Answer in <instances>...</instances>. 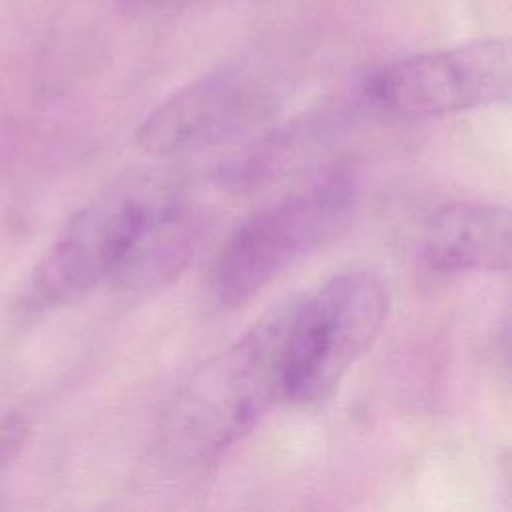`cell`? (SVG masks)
<instances>
[{"label": "cell", "mask_w": 512, "mask_h": 512, "mask_svg": "<svg viewBox=\"0 0 512 512\" xmlns=\"http://www.w3.org/2000/svg\"><path fill=\"white\" fill-rule=\"evenodd\" d=\"M294 304L262 316L210 356L182 386L160 424L172 460L204 464L248 436L284 398V340Z\"/></svg>", "instance_id": "6da1fadb"}, {"label": "cell", "mask_w": 512, "mask_h": 512, "mask_svg": "<svg viewBox=\"0 0 512 512\" xmlns=\"http://www.w3.org/2000/svg\"><path fill=\"white\" fill-rule=\"evenodd\" d=\"M510 78L508 44L488 38L392 60L364 80V96L398 118H432L506 102Z\"/></svg>", "instance_id": "5b68a950"}, {"label": "cell", "mask_w": 512, "mask_h": 512, "mask_svg": "<svg viewBox=\"0 0 512 512\" xmlns=\"http://www.w3.org/2000/svg\"><path fill=\"white\" fill-rule=\"evenodd\" d=\"M178 200L172 188L150 178L96 196L64 224L34 268L26 302L52 308L102 284L134 290Z\"/></svg>", "instance_id": "7a4b0ae2"}, {"label": "cell", "mask_w": 512, "mask_h": 512, "mask_svg": "<svg viewBox=\"0 0 512 512\" xmlns=\"http://www.w3.org/2000/svg\"><path fill=\"white\" fill-rule=\"evenodd\" d=\"M354 208V186L332 174L248 216L216 256L210 286L218 304L238 308L252 300L284 270L344 234Z\"/></svg>", "instance_id": "3957f363"}, {"label": "cell", "mask_w": 512, "mask_h": 512, "mask_svg": "<svg viewBox=\"0 0 512 512\" xmlns=\"http://www.w3.org/2000/svg\"><path fill=\"white\" fill-rule=\"evenodd\" d=\"M388 306V286L370 270L342 272L294 304L284 340V400L324 402L378 338Z\"/></svg>", "instance_id": "277c9868"}, {"label": "cell", "mask_w": 512, "mask_h": 512, "mask_svg": "<svg viewBox=\"0 0 512 512\" xmlns=\"http://www.w3.org/2000/svg\"><path fill=\"white\" fill-rule=\"evenodd\" d=\"M420 254L438 272H508L510 210L488 202L442 206L424 222Z\"/></svg>", "instance_id": "52a82bcc"}, {"label": "cell", "mask_w": 512, "mask_h": 512, "mask_svg": "<svg viewBox=\"0 0 512 512\" xmlns=\"http://www.w3.org/2000/svg\"><path fill=\"white\" fill-rule=\"evenodd\" d=\"M264 108L266 96L254 78L214 72L162 100L136 128V144L150 156L204 150L248 128Z\"/></svg>", "instance_id": "8992f818"}]
</instances>
